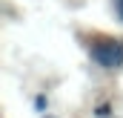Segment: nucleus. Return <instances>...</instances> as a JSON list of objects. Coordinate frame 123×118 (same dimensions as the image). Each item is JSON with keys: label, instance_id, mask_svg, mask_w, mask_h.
Here are the masks:
<instances>
[{"label": "nucleus", "instance_id": "nucleus-1", "mask_svg": "<svg viewBox=\"0 0 123 118\" xmlns=\"http://www.w3.org/2000/svg\"><path fill=\"white\" fill-rule=\"evenodd\" d=\"M92 58L100 66H120L123 63V43L120 40H97L92 46Z\"/></svg>", "mask_w": 123, "mask_h": 118}, {"label": "nucleus", "instance_id": "nucleus-2", "mask_svg": "<svg viewBox=\"0 0 123 118\" xmlns=\"http://www.w3.org/2000/svg\"><path fill=\"white\" fill-rule=\"evenodd\" d=\"M115 9H117V15H120V20H123V0H115Z\"/></svg>", "mask_w": 123, "mask_h": 118}]
</instances>
